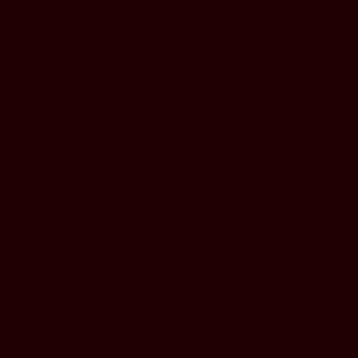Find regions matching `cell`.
Listing matches in <instances>:
<instances>
[]
</instances>
